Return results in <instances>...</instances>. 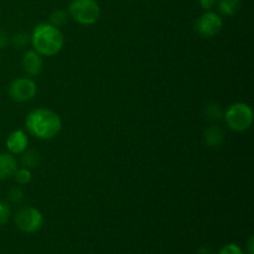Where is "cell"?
<instances>
[{
	"mask_svg": "<svg viewBox=\"0 0 254 254\" xmlns=\"http://www.w3.org/2000/svg\"><path fill=\"white\" fill-rule=\"evenodd\" d=\"M25 126L31 135L41 140H50L61 131L62 122L56 112L46 108H36L27 114Z\"/></svg>",
	"mask_w": 254,
	"mask_h": 254,
	"instance_id": "1",
	"label": "cell"
},
{
	"mask_svg": "<svg viewBox=\"0 0 254 254\" xmlns=\"http://www.w3.org/2000/svg\"><path fill=\"white\" fill-rule=\"evenodd\" d=\"M35 51L42 56H55L64 47V35L59 27L50 22L39 24L30 36Z\"/></svg>",
	"mask_w": 254,
	"mask_h": 254,
	"instance_id": "2",
	"label": "cell"
},
{
	"mask_svg": "<svg viewBox=\"0 0 254 254\" xmlns=\"http://www.w3.org/2000/svg\"><path fill=\"white\" fill-rule=\"evenodd\" d=\"M68 15L81 25H93L101 16V7L96 0H72Z\"/></svg>",
	"mask_w": 254,
	"mask_h": 254,
	"instance_id": "3",
	"label": "cell"
},
{
	"mask_svg": "<svg viewBox=\"0 0 254 254\" xmlns=\"http://www.w3.org/2000/svg\"><path fill=\"white\" fill-rule=\"evenodd\" d=\"M227 126L235 131H246L253 123V111L248 104L235 103L226 111Z\"/></svg>",
	"mask_w": 254,
	"mask_h": 254,
	"instance_id": "4",
	"label": "cell"
},
{
	"mask_svg": "<svg viewBox=\"0 0 254 254\" xmlns=\"http://www.w3.org/2000/svg\"><path fill=\"white\" fill-rule=\"evenodd\" d=\"M14 221L20 231L25 233H34L41 228L44 223V216L37 208L26 206L17 211Z\"/></svg>",
	"mask_w": 254,
	"mask_h": 254,
	"instance_id": "5",
	"label": "cell"
},
{
	"mask_svg": "<svg viewBox=\"0 0 254 254\" xmlns=\"http://www.w3.org/2000/svg\"><path fill=\"white\" fill-rule=\"evenodd\" d=\"M222 17L213 11H207L201 15L195 22V30L203 39L216 36L222 29Z\"/></svg>",
	"mask_w": 254,
	"mask_h": 254,
	"instance_id": "6",
	"label": "cell"
},
{
	"mask_svg": "<svg viewBox=\"0 0 254 254\" xmlns=\"http://www.w3.org/2000/svg\"><path fill=\"white\" fill-rule=\"evenodd\" d=\"M37 93V86L31 78H16L11 82L9 87V94L12 101L22 102L31 101Z\"/></svg>",
	"mask_w": 254,
	"mask_h": 254,
	"instance_id": "7",
	"label": "cell"
},
{
	"mask_svg": "<svg viewBox=\"0 0 254 254\" xmlns=\"http://www.w3.org/2000/svg\"><path fill=\"white\" fill-rule=\"evenodd\" d=\"M21 66L26 74H29L31 77L37 76L42 71V67H44V61H42L41 55L37 54L35 50L27 51L24 55V57H22Z\"/></svg>",
	"mask_w": 254,
	"mask_h": 254,
	"instance_id": "8",
	"label": "cell"
},
{
	"mask_svg": "<svg viewBox=\"0 0 254 254\" xmlns=\"http://www.w3.org/2000/svg\"><path fill=\"white\" fill-rule=\"evenodd\" d=\"M29 139L24 130H14L6 139V148L10 154H22L27 149Z\"/></svg>",
	"mask_w": 254,
	"mask_h": 254,
	"instance_id": "9",
	"label": "cell"
},
{
	"mask_svg": "<svg viewBox=\"0 0 254 254\" xmlns=\"http://www.w3.org/2000/svg\"><path fill=\"white\" fill-rule=\"evenodd\" d=\"M17 169L16 159L10 153H0V181L6 180L14 175Z\"/></svg>",
	"mask_w": 254,
	"mask_h": 254,
	"instance_id": "10",
	"label": "cell"
},
{
	"mask_svg": "<svg viewBox=\"0 0 254 254\" xmlns=\"http://www.w3.org/2000/svg\"><path fill=\"white\" fill-rule=\"evenodd\" d=\"M225 140V131L218 126H210L203 134V141L208 148H218Z\"/></svg>",
	"mask_w": 254,
	"mask_h": 254,
	"instance_id": "11",
	"label": "cell"
},
{
	"mask_svg": "<svg viewBox=\"0 0 254 254\" xmlns=\"http://www.w3.org/2000/svg\"><path fill=\"white\" fill-rule=\"evenodd\" d=\"M40 161H41V156L40 153L36 150H25L22 153L21 156V164L24 168L26 169H35L40 165Z\"/></svg>",
	"mask_w": 254,
	"mask_h": 254,
	"instance_id": "12",
	"label": "cell"
},
{
	"mask_svg": "<svg viewBox=\"0 0 254 254\" xmlns=\"http://www.w3.org/2000/svg\"><path fill=\"white\" fill-rule=\"evenodd\" d=\"M241 0H220L218 10L225 16H232L240 10Z\"/></svg>",
	"mask_w": 254,
	"mask_h": 254,
	"instance_id": "13",
	"label": "cell"
},
{
	"mask_svg": "<svg viewBox=\"0 0 254 254\" xmlns=\"http://www.w3.org/2000/svg\"><path fill=\"white\" fill-rule=\"evenodd\" d=\"M67 17L68 14L64 10H55L51 15H50V24L54 25L55 27H62L64 25H66Z\"/></svg>",
	"mask_w": 254,
	"mask_h": 254,
	"instance_id": "14",
	"label": "cell"
},
{
	"mask_svg": "<svg viewBox=\"0 0 254 254\" xmlns=\"http://www.w3.org/2000/svg\"><path fill=\"white\" fill-rule=\"evenodd\" d=\"M12 176H14L15 180H16V183L20 184V185H27V184H29L32 179L30 169L24 168V166H22V168H17L16 170H15L14 175Z\"/></svg>",
	"mask_w": 254,
	"mask_h": 254,
	"instance_id": "15",
	"label": "cell"
},
{
	"mask_svg": "<svg viewBox=\"0 0 254 254\" xmlns=\"http://www.w3.org/2000/svg\"><path fill=\"white\" fill-rule=\"evenodd\" d=\"M30 42V35L26 32H19V34L14 35L11 39V44L15 49L21 50L24 47L27 46V44Z\"/></svg>",
	"mask_w": 254,
	"mask_h": 254,
	"instance_id": "16",
	"label": "cell"
},
{
	"mask_svg": "<svg viewBox=\"0 0 254 254\" xmlns=\"http://www.w3.org/2000/svg\"><path fill=\"white\" fill-rule=\"evenodd\" d=\"M205 114L210 121H218L222 117V109H221L218 104L210 103L205 108Z\"/></svg>",
	"mask_w": 254,
	"mask_h": 254,
	"instance_id": "17",
	"label": "cell"
},
{
	"mask_svg": "<svg viewBox=\"0 0 254 254\" xmlns=\"http://www.w3.org/2000/svg\"><path fill=\"white\" fill-rule=\"evenodd\" d=\"M7 197H9V200L11 201L12 203H15V205H20V203L24 201L25 193L21 188H19V186H14V188L10 189L9 192H7Z\"/></svg>",
	"mask_w": 254,
	"mask_h": 254,
	"instance_id": "18",
	"label": "cell"
},
{
	"mask_svg": "<svg viewBox=\"0 0 254 254\" xmlns=\"http://www.w3.org/2000/svg\"><path fill=\"white\" fill-rule=\"evenodd\" d=\"M10 215L11 212H10V207L7 206V203L0 201V226H4L9 221Z\"/></svg>",
	"mask_w": 254,
	"mask_h": 254,
	"instance_id": "19",
	"label": "cell"
},
{
	"mask_svg": "<svg viewBox=\"0 0 254 254\" xmlns=\"http://www.w3.org/2000/svg\"><path fill=\"white\" fill-rule=\"evenodd\" d=\"M218 254H243V251L240 246L230 243V245H226L225 247L221 248Z\"/></svg>",
	"mask_w": 254,
	"mask_h": 254,
	"instance_id": "20",
	"label": "cell"
},
{
	"mask_svg": "<svg viewBox=\"0 0 254 254\" xmlns=\"http://www.w3.org/2000/svg\"><path fill=\"white\" fill-rule=\"evenodd\" d=\"M198 1H200V6L203 10H207V11H210L217 4V0H198Z\"/></svg>",
	"mask_w": 254,
	"mask_h": 254,
	"instance_id": "21",
	"label": "cell"
},
{
	"mask_svg": "<svg viewBox=\"0 0 254 254\" xmlns=\"http://www.w3.org/2000/svg\"><path fill=\"white\" fill-rule=\"evenodd\" d=\"M7 42H9V36L5 31L0 30V50H2L4 47H6Z\"/></svg>",
	"mask_w": 254,
	"mask_h": 254,
	"instance_id": "22",
	"label": "cell"
},
{
	"mask_svg": "<svg viewBox=\"0 0 254 254\" xmlns=\"http://www.w3.org/2000/svg\"><path fill=\"white\" fill-rule=\"evenodd\" d=\"M197 254H213V251L211 250L210 247H201L200 250H198V252H197Z\"/></svg>",
	"mask_w": 254,
	"mask_h": 254,
	"instance_id": "23",
	"label": "cell"
},
{
	"mask_svg": "<svg viewBox=\"0 0 254 254\" xmlns=\"http://www.w3.org/2000/svg\"><path fill=\"white\" fill-rule=\"evenodd\" d=\"M253 243H254V238L251 237L250 240H248V243H247V252H248V254H253Z\"/></svg>",
	"mask_w": 254,
	"mask_h": 254,
	"instance_id": "24",
	"label": "cell"
}]
</instances>
